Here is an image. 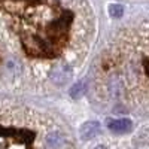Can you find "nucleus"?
<instances>
[{"label":"nucleus","mask_w":149,"mask_h":149,"mask_svg":"<svg viewBox=\"0 0 149 149\" xmlns=\"http://www.w3.org/2000/svg\"><path fill=\"white\" fill-rule=\"evenodd\" d=\"M88 82L100 103L149 106V19L110 37L94 60Z\"/></svg>","instance_id":"obj_1"},{"label":"nucleus","mask_w":149,"mask_h":149,"mask_svg":"<svg viewBox=\"0 0 149 149\" xmlns=\"http://www.w3.org/2000/svg\"><path fill=\"white\" fill-rule=\"evenodd\" d=\"M107 128L112 133L116 134H125L128 131H131L133 128V122L128 118H119V119H107Z\"/></svg>","instance_id":"obj_2"},{"label":"nucleus","mask_w":149,"mask_h":149,"mask_svg":"<svg viewBox=\"0 0 149 149\" xmlns=\"http://www.w3.org/2000/svg\"><path fill=\"white\" fill-rule=\"evenodd\" d=\"M122 12H124V8H122L121 5H112V6H110V14H112V17H121Z\"/></svg>","instance_id":"obj_5"},{"label":"nucleus","mask_w":149,"mask_h":149,"mask_svg":"<svg viewBox=\"0 0 149 149\" xmlns=\"http://www.w3.org/2000/svg\"><path fill=\"white\" fill-rule=\"evenodd\" d=\"M94 149H106L104 146H97V148H94Z\"/></svg>","instance_id":"obj_6"},{"label":"nucleus","mask_w":149,"mask_h":149,"mask_svg":"<svg viewBox=\"0 0 149 149\" xmlns=\"http://www.w3.org/2000/svg\"><path fill=\"white\" fill-rule=\"evenodd\" d=\"M88 90H90L88 79H82V81H79L78 84H74L72 88H70V97L81 98V97H84L86 93H88Z\"/></svg>","instance_id":"obj_4"},{"label":"nucleus","mask_w":149,"mask_h":149,"mask_svg":"<svg viewBox=\"0 0 149 149\" xmlns=\"http://www.w3.org/2000/svg\"><path fill=\"white\" fill-rule=\"evenodd\" d=\"M102 131V127L97 121H88L79 128V136L82 140H91Z\"/></svg>","instance_id":"obj_3"}]
</instances>
